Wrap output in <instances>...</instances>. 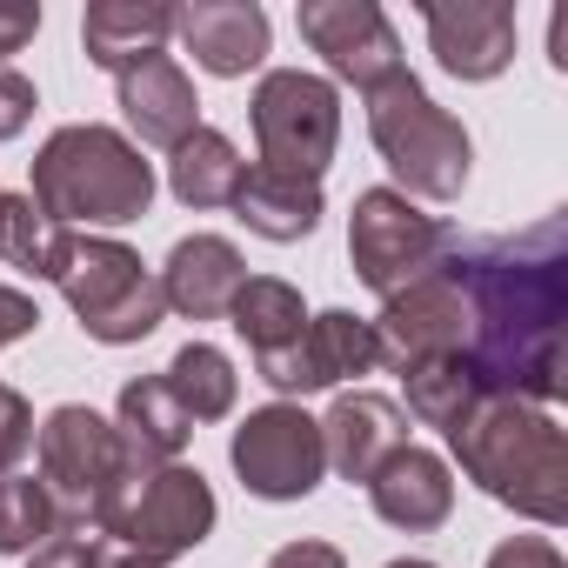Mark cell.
<instances>
[{
  "label": "cell",
  "instance_id": "obj_16",
  "mask_svg": "<svg viewBox=\"0 0 568 568\" xmlns=\"http://www.w3.org/2000/svg\"><path fill=\"white\" fill-rule=\"evenodd\" d=\"M114 88H121V114L134 128V148H168L174 154L201 128V94H194V81L174 54H148V61L121 68Z\"/></svg>",
  "mask_w": 568,
  "mask_h": 568
},
{
  "label": "cell",
  "instance_id": "obj_34",
  "mask_svg": "<svg viewBox=\"0 0 568 568\" xmlns=\"http://www.w3.org/2000/svg\"><path fill=\"white\" fill-rule=\"evenodd\" d=\"M261 568H348V555L335 541H288V548H274Z\"/></svg>",
  "mask_w": 568,
  "mask_h": 568
},
{
  "label": "cell",
  "instance_id": "obj_36",
  "mask_svg": "<svg viewBox=\"0 0 568 568\" xmlns=\"http://www.w3.org/2000/svg\"><path fill=\"white\" fill-rule=\"evenodd\" d=\"M548 61L568 68V14H561V8H555V21H548Z\"/></svg>",
  "mask_w": 568,
  "mask_h": 568
},
{
  "label": "cell",
  "instance_id": "obj_29",
  "mask_svg": "<svg viewBox=\"0 0 568 568\" xmlns=\"http://www.w3.org/2000/svg\"><path fill=\"white\" fill-rule=\"evenodd\" d=\"M28 448H34V408H28L21 388L0 382V475H14Z\"/></svg>",
  "mask_w": 568,
  "mask_h": 568
},
{
  "label": "cell",
  "instance_id": "obj_25",
  "mask_svg": "<svg viewBox=\"0 0 568 568\" xmlns=\"http://www.w3.org/2000/svg\"><path fill=\"white\" fill-rule=\"evenodd\" d=\"M402 388H408V408L402 415H415L422 428H455L488 388H481V375H475V362L468 355H435V362H415V368H402Z\"/></svg>",
  "mask_w": 568,
  "mask_h": 568
},
{
  "label": "cell",
  "instance_id": "obj_2",
  "mask_svg": "<svg viewBox=\"0 0 568 568\" xmlns=\"http://www.w3.org/2000/svg\"><path fill=\"white\" fill-rule=\"evenodd\" d=\"M448 448L488 501H501L541 528L568 521V435L548 408L515 402V395H481L448 428Z\"/></svg>",
  "mask_w": 568,
  "mask_h": 568
},
{
  "label": "cell",
  "instance_id": "obj_9",
  "mask_svg": "<svg viewBox=\"0 0 568 568\" xmlns=\"http://www.w3.org/2000/svg\"><path fill=\"white\" fill-rule=\"evenodd\" d=\"M227 462L241 475L247 495L261 501H308L328 475V455H322V422L302 408V402H267V408H247L241 428L227 435Z\"/></svg>",
  "mask_w": 568,
  "mask_h": 568
},
{
  "label": "cell",
  "instance_id": "obj_38",
  "mask_svg": "<svg viewBox=\"0 0 568 568\" xmlns=\"http://www.w3.org/2000/svg\"><path fill=\"white\" fill-rule=\"evenodd\" d=\"M0 207H8V187H0Z\"/></svg>",
  "mask_w": 568,
  "mask_h": 568
},
{
  "label": "cell",
  "instance_id": "obj_24",
  "mask_svg": "<svg viewBox=\"0 0 568 568\" xmlns=\"http://www.w3.org/2000/svg\"><path fill=\"white\" fill-rule=\"evenodd\" d=\"M241 174H247V161L221 128H194L168 161V187H174L181 207H234Z\"/></svg>",
  "mask_w": 568,
  "mask_h": 568
},
{
  "label": "cell",
  "instance_id": "obj_10",
  "mask_svg": "<svg viewBox=\"0 0 568 568\" xmlns=\"http://www.w3.org/2000/svg\"><path fill=\"white\" fill-rule=\"evenodd\" d=\"M448 241H455V227H442L435 214H422L408 194H395V187L355 194L348 261H355V274L368 281L375 295H395V288H408L415 274H428L448 254Z\"/></svg>",
  "mask_w": 568,
  "mask_h": 568
},
{
  "label": "cell",
  "instance_id": "obj_15",
  "mask_svg": "<svg viewBox=\"0 0 568 568\" xmlns=\"http://www.w3.org/2000/svg\"><path fill=\"white\" fill-rule=\"evenodd\" d=\"M402 448H408V415H402V402H388L375 388H348L322 415V455H328V468L342 481H362L368 488Z\"/></svg>",
  "mask_w": 568,
  "mask_h": 568
},
{
  "label": "cell",
  "instance_id": "obj_12",
  "mask_svg": "<svg viewBox=\"0 0 568 568\" xmlns=\"http://www.w3.org/2000/svg\"><path fill=\"white\" fill-rule=\"evenodd\" d=\"M382 368V348H375V328L348 308H328V315H308V328L254 362V375L274 388V395H322V388H342L355 375H375Z\"/></svg>",
  "mask_w": 568,
  "mask_h": 568
},
{
  "label": "cell",
  "instance_id": "obj_37",
  "mask_svg": "<svg viewBox=\"0 0 568 568\" xmlns=\"http://www.w3.org/2000/svg\"><path fill=\"white\" fill-rule=\"evenodd\" d=\"M388 568H435V561H422V555H408V561H388Z\"/></svg>",
  "mask_w": 568,
  "mask_h": 568
},
{
  "label": "cell",
  "instance_id": "obj_35",
  "mask_svg": "<svg viewBox=\"0 0 568 568\" xmlns=\"http://www.w3.org/2000/svg\"><path fill=\"white\" fill-rule=\"evenodd\" d=\"M28 568H94V561H88V548H81L74 535H54L48 548H34V555H28Z\"/></svg>",
  "mask_w": 568,
  "mask_h": 568
},
{
  "label": "cell",
  "instance_id": "obj_13",
  "mask_svg": "<svg viewBox=\"0 0 568 568\" xmlns=\"http://www.w3.org/2000/svg\"><path fill=\"white\" fill-rule=\"evenodd\" d=\"M295 21H302V41L328 61V74L355 81L362 94L408 68L402 61V34H395V21L375 8V0H302Z\"/></svg>",
  "mask_w": 568,
  "mask_h": 568
},
{
  "label": "cell",
  "instance_id": "obj_26",
  "mask_svg": "<svg viewBox=\"0 0 568 568\" xmlns=\"http://www.w3.org/2000/svg\"><path fill=\"white\" fill-rule=\"evenodd\" d=\"M161 382H168V395L181 402L187 422H227L234 415V395H241V375H234V362L214 342H187L161 368Z\"/></svg>",
  "mask_w": 568,
  "mask_h": 568
},
{
  "label": "cell",
  "instance_id": "obj_19",
  "mask_svg": "<svg viewBox=\"0 0 568 568\" xmlns=\"http://www.w3.org/2000/svg\"><path fill=\"white\" fill-rule=\"evenodd\" d=\"M368 501H375V515L388 521V528H402V535H428V528H442L448 515H455V468L435 455V448H402L375 481H368Z\"/></svg>",
  "mask_w": 568,
  "mask_h": 568
},
{
  "label": "cell",
  "instance_id": "obj_7",
  "mask_svg": "<svg viewBox=\"0 0 568 568\" xmlns=\"http://www.w3.org/2000/svg\"><path fill=\"white\" fill-rule=\"evenodd\" d=\"M34 455H41V488L54 501V528L61 535H88V521L114 501V488L134 475L121 435L108 415L61 402L41 428H34Z\"/></svg>",
  "mask_w": 568,
  "mask_h": 568
},
{
  "label": "cell",
  "instance_id": "obj_28",
  "mask_svg": "<svg viewBox=\"0 0 568 568\" xmlns=\"http://www.w3.org/2000/svg\"><path fill=\"white\" fill-rule=\"evenodd\" d=\"M68 227H54L28 194H8V207H0V261L21 267V274H54V247H61Z\"/></svg>",
  "mask_w": 568,
  "mask_h": 568
},
{
  "label": "cell",
  "instance_id": "obj_21",
  "mask_svg": "<svg viewBox=\"0 0 568 568\" xmlns=\"http://www.w3.org/2000/svg\"><path fill=\"white\" fill-rule=\"evenodd\" d=\"M168 34H174L168 0H94L81 14V48L108 74H121V68H134L148 54H168Z\"/></svg>",
  "mask_w": 568,
  "mask_h": 568
},
{
  "label": "cell",
  "instance_id": "obj_8",
  "mask_svg": "<svg viewBox=\"0 0 568 568\" xmlns=\"http://www.w3.org/2000/svg\"><path fill=\"white\" fill-rule=\"evenodd\" d=\"M247 121H254L261 168L322 181L335 161V141H342V94H335V81H322L308 68H274V74H261Z\"/></svg>",
  "mask_w": 568,
  "mask_h": 568
},
{
  "label": "cell",
  "instance_id": "obj_27",
  "mask_svg": "<svg viewBox=\"0 0 568 568\" xmlns=\"http://www.w3.org/2000/svg\"><path fill=\"white\" fill-rule=\"evenodd\" d=\"M54 528V501L34 475H0V555H34L48 548Z\"/></svg>",
  "mask_w": 568,
  "mask_h": 568
},
{
  "label": "cell",
  "instance_id": "obj_14",
  "mask_svg": "<svg viewBox=\"0 0 568 568\" xmlns=\"http://www.w3.org/2000/svg\"><path fill=\"white\" fill-rule=\"evenodd\" d=\"M422 28L455 81H495L515 61V8L508 0H422Z\"/></svg>",
  "mask_w": 568,
  "mask_h": 568
},
{
  "label": "cell",
  "instance_id": "obj_18",
  "mask_svg": "<svg viewBox=\"0 0 568 568\" xmlns=\"http://www.w3.org/2000/svg\"><path fill=\"white\" fill-rule=\"evenodd\" d=\"M154 281H161V302H168L174 315H187V322H221L227 302H234V288L247 281V261H241V247H234L227 234H187V241L168 247V267H161Z\"/></svg>",
  "mask_w": 568,
  "mask_h": 568
},
{
  "label": "cell",
  "instance_id": "obj_23",
  "mask_svg": "<svg viewBox=\"0 0 568 568\" xmlns=\"http://www.w3.org/2000/svg\"><path fill=\"white\" fill-rule=\"evenodd\" d=\"M227 328L247 342V355H274V348H288L302 328H308V302L295 281H281V274H247L234 302H227Z\"/></svg>",
  "mask_w": 568,
  "mask_h": 568
},
{
  "label": "cell",
  "instance_id": "obj_31",
  "mask_svg": "<svg viewBox=\"0 0 568 568\" xmlns=\"http://www.w3.org/2000/svg\"><path fill=\"white\" fill-rule=\"evenodd\" d=\"M488 568H568V561H561V548L548 535H515V541H501L488 555Z\"/></svg>",
  "mask_w": 568,
  "mask_h": 568
},
{
  "label": "cell",
  "instance_id": "obj_4",
  "mask_svg": "<svg viewBox=\"0 0 568 568\" xmlns=\"http://www.w3.org/2000/svg\"><path fill=\"white\" fill-rule=\"evenodd\" d=\"M214 535V488L201 468L187 462H161V468H134L114 501L88 521V535H74L88 548L94 568H168L174 555L201 548Z\"/></svg>",
  "mask_w": 568,
  "mask_h": 568
},
{
  "label": "cell",
  "instance_id": "obj_33",
  "mask_svg": "<svg viewBox=\"0 0 568 568\" xmlns=\"http://www.w3.org/2000/svg\"><path fill=\"white\" fill-rule=\"evenodd\" d=\"M34 34H41V8H34V0H0V68H8V54H21Z\"/></svg>",
  "mask_w": 568,
  "mask_h": 568
},
{
  "label": "cell",
  "instance_id": "obj_30",
  "mask_svg": "<svg viewBox=\"0 0 568 568\" xmlns=\"http://www.w3.org/2000/svg\"><path fill=\"white\" fill-rule=\"evenodd\" d=\"M34 108H41L34 81H28V74H14V68H0V141H14V134L34 121Z\"/></svg>",
  "mask_w": 568,
  "mask_h": 568
},
{
  "label": "cell",
  "instance_id": "obj_6",
  "mask_svg": "<svg viewBox=\"0 0 568 568\" xmlns=\"http://www.w3.org/2000/svg\"><path fill=\"white\" fill-rule=\"evenodd\" d=\"M54 288L68 295L74 322L101 342V348H128V342H148L168 315L161 302V281L148 274V261L114 241V234H61L54 247Z\"/></svg>",
  "mask_w": 568,
  "mask_h": 568
},
{
  "label": "cell",
  "instance_id": "obj_20",
  "mask_svg": "<svg viewBox=\"0 0 568 568\" xmlns=\"http://www.w3.org/2000/svg\"><path fill=\"white\" fill-rule=\"evenodd\" d=\"M234 221L261 241H308L322 227V181L308 174H281V168H247L241 187H234Z\"/></svg>",
  "mask_w": 568,
  "mask_h": 568
},
{
  "label": "cell",
  "instance_id": "obj_22",
  "mask_svg": "<svg viewBox=\"0 0 568 568\" xmlns=\"http://www.w3.org/2000/svg\"><path fill=\"white\" fill-rule=\"evenodd\" d=\"M114 435H121V448H128L134 468H161V462H181L194 422L181 415V402L168 395L161 375H141V382H128L121 402H114Z\"/></svg>",
  "mask_w": 568,
  "mask_h": 568
},
{
  "label": "cell",
  "instance_id": "obj_17",
  "mask_svg": "<svg viewBox=\"0 0 568 568\" xmlns=\"http://www.w3.org/2000/svg\"><path fill=\"white\" fill-rule=\"evenodd\" d=\"M174 34L194 54V68H207L214 81H241L267 61V14L254 0H194V8H174Z\"/></svg>",
  "mask_w": 568,
  "mask_h": 568
},
{
  "label": "cell",
  "instance_id": "obj_11",
  "mask_svg": "<svg viewBox=\"0 0 568 568\" xmlns=\"http://www.w3.org/2000/svg\"><path fill=\"white\" fill-rule=\"evenodd\" d=\"M368 328H375V348L395 375L415 362H435V355H468V295H462L448 254L428 274H415L408 288L382 295V315Z\"/></svg>",
  "mask_w": 568,
  "mask_h": 568
},
{
  "label": "cell",
  "instance_id": "obj_5",
  "mask_svg": "<svg viewBox=\"0 0 568 568\" xmlns=\"http://www.w3.org/2000/svg\"><path fill=\"white\" fill-rule=\"evenodd\" d=\"M368 134H375L388 174L402 181L395 194H408V201H462L468 168H475V141L448 108H435V94L408 68L388 74L382 88H368Z\"/></svg>",
  "mask_w": 568,
  "mask_h": 568
},
{
  "label": "cell",
  "instance_id": "obj_1",
  "mask_svg": "<svg viewBox=\"0 0 568 568\" xmlns=\"http://www.w3.org/2000/svg\"><path fill=\"white\" fill-rule=\"evenodd\" d=\"M448 267L468 295V362L488 395L555 402L561 375V322H568V227L561 214L495 234V241H448Z\"/></svg>",
  "mask_w": 568,
  "mask_h": 568
},
{
  "label": "cell",
  "instance_id": "obj_3",
  "mask_svg": "<svg viewBox=\"0 0 568 568\" xmlns=\"http://www.w3.org/2000/svg\"><path fill=\"white\" fill-rule=\"evenodd\" d=\"M28 201L54 227H128L154 207V161L101 121H68L41 141L28 168Z\"/></svg>",
  "mask_w": 568,
  "mask_h": 568
},
{
  "label": "cell",
  "instance_id": "obj_32",
  "mask_svg": "<svg viewBox=\"0 0 568 568\" xmlns=\"http://www.w3.org/2000/svg\"><path fill=\"white\" fill-rule=\"evenodd\" d=\"M34 328H41V302H34V295H21V288H8V281H0V348L28 342Z\"/></svg>",
  "mask_w": 568,
  "mask_h": 568
}]
</instances>
